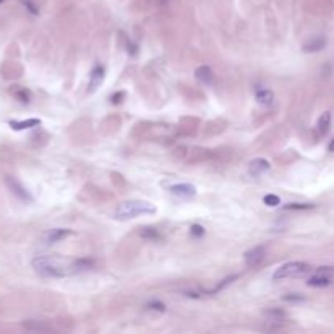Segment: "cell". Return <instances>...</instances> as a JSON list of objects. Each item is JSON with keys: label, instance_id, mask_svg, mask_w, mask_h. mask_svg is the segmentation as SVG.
I'll list each match as a JSON object with an SVG mask.
<instances>
[{"label": "cell", "instance_id": "12", "mask_svg": "<svg viewBox=\"0 0 334 334\" xmlns=\"http://www.w3.org/2000/svg\"><path fill=\"white\" fill-rule=\"evenodd\" d=\"M39 124H41V119H38V118L25 119V121H8V126H10L13 131H26V129L39 126Z\"/></svg>", "mask_w": 334, "mask_h": 334}, {"label": "cell", "instance_id": "7", "mask_svg": "<svg viewBox=\"0 0 334 334\" xmlns=\"http://www.w3.org/2000/svg\"><path fill=\"white\" fill-rule=\"evenodd\" d=\"M5 182H7V186H8V188H10V191H12V193L15 194V196H16V197H18V199L25 200V202H31V200H33V197H31V194L28 193V189H26L25 186L21 184L20 181H16L15 178L8 176L7 180H5Z\"/></svg>", "mask_w": 334, "mask_h": 334}, {"label": "cell", "instance_id": "17", "mask_svg": "<svg viewBox=\"0 0 334 334\" xmlns=\"http://www.w3.org/2000/svg\"><path fill=\"white\" fill-rule=\"evenodd\" d=\"M12 95L15 96L18 101H21V103H30L31 101V93H30L28 88H25V87L12 88Z\"/></svg>", "mask_w": 334, "mask_h": 334}, {"label": "cell", "instance_id": "30", "mask_svg": "<svg viewBox=\"0 0 334 334\" xmlns=\"http://www.w3.org/2000/svg\"><path fill=\"white\" fill-rule=\"evenodd\" d=\"M168 2H170V0H158V3H160V5H167Z\"/></svg>", "mask_w": 334, "mask_h": 334}, {"label": "cell", "instance_id": "20", "mask_svg": "<svg viewBox=\"0 0 334 334\" xmlns=\"http://www.w3.org/2000/svg\"><path fill=\"white\" fill-rule=\"evenodd\" d=\"M310 209H315V204L292 202V204H287L286 206V211H310Z\"/></svg>", "mask_w": 334, "mask_h": 334}, {"label": "cell", "instance_id": "16", "mask_svg": "<svg viewBox=\"0 0 334 334\" xmlns=\"http://www.w3.org/2000/svg\"><path fill=\"white\" fill-rule=\"evenodd\" d=\"M139 233L142 238L150 240V242H162L163 240V237L160 235V231L155 227H144V228H140Z\"/></svg>", "mask_w": 334, "mask_h": 334}, {"label": "cell", "instance_id": "27", "mask_svg": "<svg viewBox=\"0 0 334 334\" xmlns=\"http://www.w3.org/2000/svg\"><path fill=\"white\" fill-rule=\"evenodd\" d=\"M124 96H126V93H124V91H118V93H114V95L111 96V101H113L114 105H119L122 101Z\"/></svg>", "mask_w": 334, "mask_h": 334}, {"label": "cell", "instance_id": "19", "mask_svg": "<svg viewBox=\"0 0 334 334\" xmlns=\"http://www.w3.org/2000/svg\"><path fill=\"white\" fill-rule=\"evenodd\" d=\"M23 326L26 329H30V331H51V326L44 324L43 321H34V319H31V321H25Z\"/></svg>", "mask_w": 334, "mask_h": 334}, {"label": "cell", "instance_id": "24", "mask_svg": "<svg viewBox=\"0 0 334 334\" xmlns=\"http://www.w3.org/2000/svg\"><path fill=\"white\" fill-rule=\"evenodd\" d=\"M147 308H150V310H157V311H165V304L163 302H160V300H152V302H149L147 304Z\"/></svg>", "mask_w": 334, "mask_h": 334}, {"label": "cell", "instance_id": "26", "mask_svg": "<svg viewBox=\"0 0 334 334\" xmlns=\"http://www.w3.org/2000/svg\"><path fill=\"white\" fill-rule=\"evenodd\" d=\"M305 297L304 295H297V293H290V295L284 297V302H292V304H298V302H304Z\"/></svg>", "mask_w": 334, "mask_h": 334}, {"label": "cell", "instance_id": "28", "mask_svg": "<svg viewBox=\"0 0 334 334\" xmlns=\"http://www.w3.org/2000/svg\"><path fill=\"white\" fill-rule=\"evenodd\" d=\"M127 52H131L132 56H136L137 54V46L134 43H129L127 44Z\"/></svg>", "mask_w": 334, "mask_h": 334}, {"label": "cell", "instance_id": "11", "mask_svg": "<svg viewBox=\"0 0 334 334\" xmlns=\"http://www.w3.org/2000/svg\"><path fill=\"white\" fill-rule=\"evenodd\" d=\"M196 78H197L200 83H204V85L211 87V85H213L215 75H213L212 69L209 65H200L196 69Z\"/></svg>", "mask_w": 334, "mask_h": 334}, {"label": "cell", "instance_id": "18", "mask_svg": "<svg viewBox=\"0 0 334 334\" xmlns=\"http://www.w3.org/2000/svg\"><path fill=\"white\" fill-rule=\"evenodd\" d=\"M237 279H238V275H228V277H227V279H224V280H222V282L217 284V286L213 287L212 290H206V293H207V295H213V293H219V292L224 290L225 287H228L231 282H235V280H237Z\"/></svg>", "mask_w": 334, "mask_h": 334}, {"label": "cell", "instance_id": "3", "mask_svg": "<svg viewBox=\"0 0 334 334\" xmlns=\"http://www.w3.org/2000/svg\"><path fill=\"white\" fill-rule=\"evenodd\" d=\"M311 271V266L308 262L304 261H290L286 262L275 269V273L273 274V280H282V279H293V277H302V275L308 274Z\"/></svg>", "mask_w": 334, "mask_h": 334}, {"label": "cell", "instance_id": "1", "mask_svg": "<svg viewBox=\"0 0 334 334\" xmlns=\"http://www.w3.org/2000/svg\"><path fill=\"white\" fill-rule=\"evenodd\" d=\"M34 271L41 275V277H67V275H72V267L70 262H65L59 259L56 256H36L33 261Z\"/></svg>", "mask_w": 334, "mask_h": 334}, {"label": "cell", "instance_id": "25", "mask_svg": "<svg viewBox=\"0 0 334 334\" xmlns=\"http://www.w3.org/2000/svg\"><path fill=\"white\" fill-rule=\"evenodd\" d=\"M21 3H23V5L26 7V10H28L30 13H33V15H38V13H39L38 7L34 5V3L31 2V0H21Z\"/></svg>", "mask_w": 334, "mask_h": 334}, {"label": "cell", "instance_id": "29", "mask_svg": "<svg viewBox=\"0 0 334 334\" xmlns=\"http://www.w3.org/2000/svg\"><path fill=\"white\" fill-rule=\"evenodd\" d=\"M328 149H329V152H334V139L331 140V144H329Z\"/></svg>", "mask_w": 334, "mask_h": 334}, {"label": "cell", "instance_id": "10", "mask_svg": "<svg viewBox=\"0 0 334 334\" xmlns=\"http://www.w3.org/2000/svg\"><path fill=\"white\" fill-rule=\"evenodd\" d=\"M69 235H72V230H69V228H52V230H47L46 233L43 235V242L47 243V244H52V243H57V242H61V240L67 238Z\"/></svg>", "mask_w": 334, "mask_h": 334}, {"label": "cell", "instance_id": "6", "mask_svg": "<svg viewBox=\"0 0 334 334\" xmlns=\"http://www.w3.org/2000/svg\"><path fill=\"white\" fill-rule=\"evenodd\" d=\"M170 193L180 199H193L196 196V188L189 182H176L170 186Z\"/></svg>", "mask_w": 334, "mask_h": 334}, {"label": "cell", "instance_id": "2", "mask_svg": "<svg viewBox=\"0 0 334 334\" xmlns=\"http://www.w3.org/2000/svg\"><path fill=\"white\" fill-rule=\"evenodd\" d=\"M157 209H155L152 204L147 202V200H126V202L119 204L114 211V219L118 220H131L136 219L139 215H150V213H155Z\"/></svg>", "mask_w": 334, "mask_h": 334}, {"label": "cell", "instance_id": "9", "mask_svg": "<svg viewBox=\"0 0 334 334\" xmlns=\"http://www.w3.org/2000/svg\"><path fill=\"white\" fill-rule=\"evenodd\" d=\"M105 78V67L96 64L95 67L91 69L90 72V82H88V91L93 93L98 90V87L101 85V82H103Z\"/></svg>", "mask_w": 334, "mask_h": 334}, {"label": "cell", "instance_id": "31", "mask_svg": "<svg viewBox=\"0 0 334 334\" xmlns=\"http://www.w3.org/2000/svg\"><path fill=\"white\" fill-rule=\"evenodd\" d=\"M2 2H3V0H0V3H2Z\"/></svg>", "mask_w": 334, "mask_h": 334}, {"label": "cell", "instance_id": "15", "mask_svg": "<svg viewBox=\"0 0 334 334\" xmlns=\"http://www.w3.org/2000/svg\"><path fill=\"white\" fill-rule=\"evenodd\" d=\"M256 101L262 106H271L274 103V93L267 88H261L259 91H256Z\"/></svg>", "mask_w": 334, "mask_h": 334}, {"label": "cell", "instance_id": "21", "mask_svg": "<svg viewBox=\"0 0 334 334\" xmlns=\"http://www.w3.org/2000/svg\"><path fill=\"white\" fill-rule=\"evenodd\" d=\"M266 316L273 319V321H280L282 318H286V313H284L282 310H279V308H273V310L266 311Z\"/></svg>", "mask_w": 334, "mask_h": 334}, {"label": "cell", "instance_id": "13", "mask_svg": "<svg viewBox=\"0 0 334 334\" xmlns=\"http://www.w3.org/2000/svg\"><path fill=\"white\" fill-rule=\"evenodd\" d=\"M324 46H326V38L315 36L304 44V51L305 52H319L321 49H324Z\"/></svg>", "mask_w": 334, "mask_h": 334}, {"label": "cell", "instance_id": "4", "mask_svg": "<svg viewBox=\"0 0 334 334\" xmlns=\"http://www.w3.org/2000/svg\"><path fill=\"white\" fill-rule=\"evenodd\" d=\"M334 282V267L333 266H321L315 271V274L308 279V286L315 288H323L331 286Z\"/></svg>", "mask_w": 334, "mask_h": 334}, {"label": "cell", "instance_id": "8", "mask_svg": "<svg viewBox=\"0 0 334 334\" xmlns=\"http://www.w3.org/2000/svg\"><path fill=\"white\" fill-rule=\"evenodd\" d=\"M269 168H271V163L267 162L266 158H255V160H251L248 165V173L251 176H262L264 173L269 171Z\"/></svg>", "mask_w": 334, "mask_h": 334}, {"label": "cell", "instance_id": "22", "mask_svg": "<svg viewBox=\"0 0 334 334\" xmlns=\"http://www.w3.org/2000/svg\"><path fill=\"white\" fill-rule=\"evenodd\" d=\"M262 200H264V204L267 207H277L280 204V197H279V196H275V194H266Z\"/></svg>", "mask_w": 334, "mask_h": 334}, {"label": "cell", "instance_id": "14", "mask_svg": "<svg viewBox=\"0 0 334 334\" xmlns=\"http://www.w3.org/2000/svg\"><path fill=\"white\" fill-rule=\"evenodd\" d=\"M329 127H331V113L324 111V113L319 116L318 124H316V131H318V136H326L329 132Z\"/></svg>", "mask_w": 334, "mask_h": 334}, {"label": "cell", "instance_id": "23", "mask_svg": "<svg viewBox=\"0 0 334 334\" xmlns=\"http://www.w3.org/2000/svg\"><path fill=\"white\" fill-rule=\"evenodd\" d=\"M204 235H206V230H204L202 225L194 224L193 227H191V237H194V238H202Z\"/></svg>", "mask_w": 334, "mask_h": 334}, {"label": "cell", "instance_id": "5", "mask_svg": "<svg viewBox=\"0 0 334 334\" xmlns=\"http://www.w3.org/2000/svg\"><path fill=\"white\" fill-rule=\"evenodd\" d=\"M266 256V248L264 246H255L251 249H248L246 253H244V262H246L248 267H256L259 266L262 259H264Z\"/></svg>", "mask_w": 334, "mask_h": 334}]
</instances>
